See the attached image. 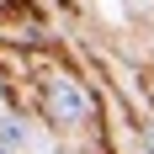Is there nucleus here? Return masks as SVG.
I'll return each mask as SVG.
<instances>
[{
  "label": "nucleus",
  "instance_id": "nucleus-2",
  "mask_svg": "<svg viewBox=\"0 0 154 154\" xmlns=\"http://www.w3.org/2000/svg\"><path fill=\"white\" fill-rule=\"evenodd\" d=\"M0 143H21V128H16V122H0Z\"/></svg>",
  "mask_w": 154,
  "mask_h": 154
},
{
  "label": "nucleus",
  "instance_id": "nucleus-1",
  "mask_svg": "<svg viewBox=\"0 0 154 154\" xmlns=\"http://www.w3.org/2000/svg\"><path fill=\"white\" fill-rule=\"evenodd\" d=\"M48 112H53V122H85L91 117V96L75 80H53L48 85Z\"/></svg>",
  "mask_w": 154,
  "mask_h": 154
},
{
  "label": "nucleus",
  "instance_id": "nucleus-4",
  "mask_svg": "<svg viewBox=\"0 0 154 154\" xmlns=\"http://www.w3.org/2000/svg\"><path fill=\"white\" fill-rule=\"evenodd\" d=\"M0 154H5V143H0Z\"/></svg>",
  "mask_w": 154,
  "mask_h": 154
},
{
  "label": "nucleus",
  "instance_id": "nucleus-3",
  "mask_svg": "<svg viewBox=\"0 0 154 154\" xmlns=\"http://www.w3.org/2000/svg\"><path fill=\"white\" fill-rule=\"evenodd\" d=\"M143 143H149V154H154V122H143Z\"/></svg>",
  "mask_w": 154,
  "mask_h": 154
}]
</instances>
